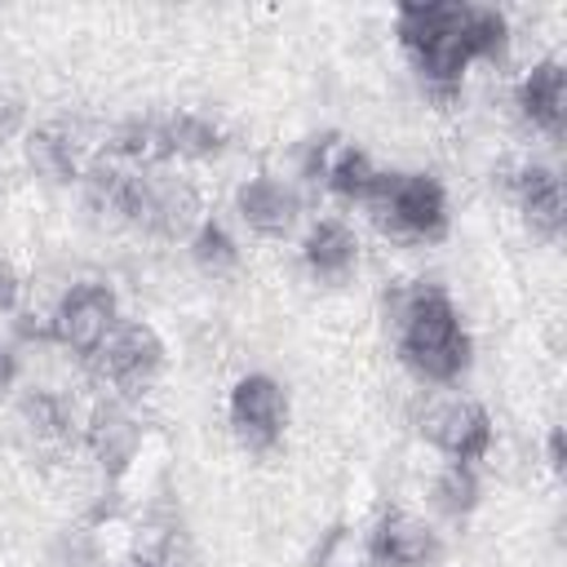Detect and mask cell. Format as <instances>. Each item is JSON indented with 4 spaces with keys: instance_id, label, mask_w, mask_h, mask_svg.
<instances>
[{
    "instance_id": "cell-12",
    "label": "cell",
    "mask_w": 567,
    "mask_h": 567,
    "mask_svg": "<svg viewBox=\"0 0 567 567\" xmlns=\"http://www.w3.org/2000/svg\"><path fill=\"white\" fill-rule=\"evenodd\" d=\"M505 190L523 217V226L536 239H558L567 226V195H563V177L558 168L540 164V159H523L505 173Z\"/></svg>"
},
{
    "instance_id": "cell-8",
    "label": "cell",
    "mask_w": 567,
    "mask_h": 567,
    "mask_svg": "<svg viewBox=\"0 0 567 567\" xmlns=\"http://www.w3.org/2000/svg\"><path fill=\"white\" fill-rule=\"evenodd\" d=\"M297 168H301V177L310 186H323L328 195H337L346 204H363L368 190L381 177V164L363 146L346 142L341 133H315V137H306L301 151H297Z\"/></svg>"
},
{
    "instance_id": "cell-4",
    "label": "cell",
    "mask_w": 567,
    "mask_h": 567,
    "mask_svg": "<svg viewBox=\"0 0 567 567\" xmlns=\"http://www.w3.org/2000/svg\"><path fill=\"white\" fill-rule=\"evenodd\" d=\"M208 217L204 195L190 177H182L173 164L164 168H137L133 173V190H128V221L142 235L155 239H190L195 226Z\"/></svg>"
},
{
    "instance_id": "cell-16",
    "label": "cell",
    "mask_w": 567,
    "mask_h": 567,
    "mask_svg": "<svg viewBox=\"0 0 567 567\" xmlns=\"http://www.w3.org/2000/svg\"><path fill=\"white\" fill-rule=\"evenodd\" d=\"M22 159L27 168L49 186H80L89 159L80 155V142L66 124H35L22 133Z\"/></svg>"
},
{
    "instance_id": "cell-23",
    "label": "cell",
    "mask_w": 567,
    "mask_h": 567,
    "mask_svg": "<svg viewBox=\"0 0 567 567\" xmlns=\"http://www.w3.org/2000/svg\"><path fill=\"white\" fill-rule=\"evenodd\" d=\"M27 133V97L13 84H0V146Z\"/></svg>"
},
{
    "instance_id": "cell-1",
    "label": "cell",
    "mask_w": 567,
    "mask_h": 567,
    "mask_svg": "<svg viewBox=\"0 0 567 567\" xmlns=\"http://www.w3.org/2000/svg\"><path fill=\"white\" fill-rule=\"evenodd\" d=\"M394 35L434 97H456L474 62H496L509 49L505 13L474 0H408L394 9Z\"/></svg>"
},
{
    "instance_id": "cell-9",
    "label": "cell",
    "mask_w": 567,
    "mask_h": 567,
    "mask_svg": "<svg viewBox=\"0 0 567 567\" xmlns=\"http://www.w3.org/2000/svg\"><path fill=\"white\" fill-rule=\"evenodd\" d=\"M292 403L279 377L270 372H244L226 394V425L248 452H270L288 430Z\"/></svg>"
},
{
    "instance_id": "cell-6",
    "label": "cell",
    "mask_w": 567,
    "mask_h": 567,
    "mask_svg": "<svg viewBox=\"0 0 567 567\" xmlns=\"http://www.w3.org/2000/svg\"><path fill=\"white\" fill-rule=\"evenodd\" d=\"M115 323H120L115 288L102 284V279H75L44 310V341L66 350V354H75V359H89Z\"/></svg>"
},
{
    "instance_id": "cell-15",
    "label": "cell",
    "mask_w": 567,
    "mask_h": 567,
    "mask_svg": "<svg viewBox=\"0 0 567 567\" xmlns=\"http://www.w3.org/2000/svg\"><path fill=\"white\" fill-rule=\"evenodd\" d=\"M301 266L319 284H346L359 270V235L346 217H315L301 235Z\"/></svg>"
},
{
    "instance_id": "cell-3",
    "label": "cell",
    "mask_w": 567,
    "mask_h": 567,
    "mask_svg": "<svg viewBox=\"0 0 567 567\" xmlns=\"http://www.w3.org/2000/svg\"><path fill=\"white\" fill-rule=\"evenodd\" d=\"M372 226L399 244H434L447 235V190L434 173L381 168L377 186L359 204Z\"/></svg>"
},
{
    "instance_id": "cell-11",
    "label": "cell",
    "mask_w": 567,
    "mask_h": 567,
    "mask_svg": "<svg viewBox=\"0 0 567 567\" xmlns=\"http://www.w3.org/2000/svg\"><path fill=\"white\" fill-rule=\"evenodd\" d=\"M363 558L368 567H439L443 540L430 518L412 509H381L363 532Z\"/></svg>"
},
{
    "instance_id": "cell-21",
    "label": "cell",
    "mask_w": 567,
    "mask_h": 567,
    "mask_svg": "<svg viewBox=\"0 0 567 567\" xmlns=\"http://www.w3.org/2000/svg\"><path fill=\"white\" fill-rule=\"evenodd\" d=\"M186 252H190V261H195L204 275H213V279H221V275H230V270L239 266V239H235L230 226H226L221 217H213V213L195 226V235L186 239Z\"/></svg>"
},
{
    "instance_id": "cell-10",
    "label": "cell",
    "mask_w": 567,
    "mask_h": 567,
    "mask_svg": "<svg viewBox=\"0 0 567 567\" xmlns=\"http://www.w3.org/2000/svg\"><path fill=\"white\" fill-rule=\"evenodd\" d=\"M80 447L89 452V461L97 465V474L106 483H120L133 470V461L142 456V421L133 416V408L124 399H102L84 412Z\"/></svg>"
},
{
    "instance_id": "cell-25",
    "label": "cell",
    "mask_w": 567,
    "mask_h": 567,
    "mask_svg": "<svg viewBox=\"0 0 567 567\" xmlns=\"http://www.w3.org/2000/svg\"><path fill=\"white\" fill-rule=\"evenodd\" d=\"M18 377H22L18 346H13V341H0V399H9V394L18 390Z\"/></svg>"
},
{
    "instance_id": "cell-5",
    "label": "cell",
    "mask_w": 567,
    "mask_h": 567,
    "mask_svg": "<svg viewBox=\"0 0 567 567\" xmlns=\"http://www.w3.org/2000/svg\"><path fill=\"white\" fill-rule=\"evenodd\" d=\"M164 337L146 323V319H128V315H120V323L102 337V346L84 359L89 363V372L97 377V385H106V390H115V399H133V394H142L155 377H159V368H164Z\"/></svg>"
},
{
    "instance_id": "cell-14",
    "label": "cell",
    "mask_w": 567,
    "mask_h": 567,
    "mask_svg": "<svg viewBox=\"0 0 567 567\" xmlns=\"http://www.w3.org/2000/svg\"><path fill=\"white\" fill-rule=\"evenodd\" d=\"M514 106H518V120L545 137H558L563 133V120H567V71L558 58H540L532 62L518 84H514Z\"/></svg>"
},
{
    "instance_id": "cell-13",
    "label": "cell",
    "mask_w": 567,
    "mask_h": 567,
    "mask_svg": "<svg viewBox=\"0 0 567 567\" xmlns=\"http://www.w3.org/2000/svg\"><path fill=\"white\" fill-rule=\"evenodd\" d=\"M235 217L261 239H288L301 221V190L288 177L252 173L235 186Z\"/></svg>"
},
{
    "instance_id": "cell-7",
    "label": "cell",
    "mask_w": 567,
    "mask_h": 567,
    "mask_svg": "<svg viewBox=\"0 0 567 567\" xmlns=\"http://www.w3.org/2000/svg\"><path fill=\"white\" fill-rule=\"evenodd\" d=\"M416 430L434 452H443L447 461H465V465L487 461V452L496 443L492 412L470 394H434V399H425V408L416 416Z\"/></svg>"
},
{
    "instance_id": "cell-20",
    "label": "cell",
    "mask_w": 567,
    "mask_h": 567,
    "mask_svg": "<svg viewBox=\"0 0 567 567\" xmlns=\"http://www.w3.org/2000/svg\"><path fill=\"white\" fill-rule=\"evenodd\" d=\"M128 554L146 567H190V545L173 514H151L146 523H137Z\"/></svg>"
},
{
    "instance_id": "cell-24",
    "label": "cell",
    "mask_w": 567,
    "mask_h": 567,
    "mask_svg": "<svg viewBox=\"0 0 567 567\" xmlns=\"http://www.w3.org/2000/svg\"><path fill=\"white\" fill-rule=\"evenodd\" d=\"M22 297H27V284H22L18 266L9 257H0V319L22 315Z\"/></svg>"
},
{
    "instance_id": "cell-2",
    "label": "cell",
    "mask_w": 567,
    "mask_h": 567,
    "mask_svg": "<svg viewBox=\"0 0 567 567\" xmlns=\"http://www.w3.org/2000/svg\"><path fill=\"white\" fill-rule=\"evenodd\" d=\"M385 323L399 363L425 385H456L470 372L474 341L452 301L434 279H399L385 288Z\"/></svg>"
},
{
    "instance_id": "cell-19",
    "label": "cell",
    "mask_w": 567,
    "mask_h": 567,
    "mask_svg": "<svg viewBox=\"0 0 567 567\" xmlns=\"http://www.w3.org/2000/svg\"><path fill=\"white\" fill-rule=\"evenodd\" d=\"M483 501V478H478V465H465V461H447L434 478H430V509L447 523H465Z\"/></svg>"
},
{
    "instance_id": "cell-18",
    "label": "cell",
    "mask_w": 567,
    "mask_h": 567,
    "mask_svg": "<svg viewBox=\"0 0 567 567\" xmlns=\"http://www.w3.org/2000/svg\"><path fill=\"white\" fill-rule=\"evenodd\" d=\"M164 124V151H168V164H195V159H217L226 151V124L208 111H168L159 115Z\"/></svg>"
},
{
    "instance_id": "cell-26",
    "label": "cell",
    "mask_w": 567,
    "mask_h": 567,
    "mask_svg": "<svg viewBox=\"0 0 567 567\" xmlns=\"http://www.w3.org/2000/svg\"><path fill=\"white\" fill-rule=\"evenodd\" d=\"M545 461H549V470H554V474H563V470H567V447H563V425H549V434H545Z\"/></svg>"
},
{
    "instance_id": "cell-17",
    "label": "cell",
    "mask_w": 567,
    "mask_h": 567,
    "mask_svg": "<svg viewBox=\"0 0 567 567\" xmlns=\"http://www.w3.org/2000/svg\"><path fill=\"white\" fill-rule=\"evenodd\" d=\"M18 421L35 443H80V430H84L80 408L49 385H27L18 394Z\"/></svg>"
},
{
    "instance_id": "cell-22",
    "label": "cell",
    "mask_w": 567,
    "mask_h": 567,
    "mask_svg": "<svg viewBox=\"0 0 567 567\" xmlns=\"http://www.w3.org/2000/svg\"><path fill=\"white\" fill-rule=\"evenodd\" d=\"M315 567H368V558H363V545H354L350 527H332L315 554Z\"/></svg>"
}]
</instances>
